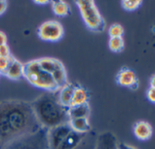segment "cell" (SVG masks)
Masks as SVG:
<instances>
[{
  "instance_id": "cell-9",
  "label": "cell",
  "mask_w": 155,
  "mask_h": 149,
  "mask_svg": "<svg viewBox=\"0 0 155 149\" xmlns=\"http://www.w3.org/2000/svg\"><path fill=\"white\" fill-rule=\"evenodd\" d=\"M50 74L52 76L53 79L55 80L56 84L58 85V88L62 87L63 86H65L68 83L66 69H65L63 64L59 60H58V59H56L54 67L51 70Z\"/></svg>"
},
{
  "instance_id": "cell-11",
  "label": "cell",
  "mask_w": 155,
  "mask_h": 149,
  "mask_svg": "<svg viewBox=\"0 0 155 149\" xmlns=\"http://www.w3.org/2000/svg\"><path fill=\"white\" fill-rule=\"evenodd\" d=\"M71 129L81 135H86L91 131V124L88 117H80V118H73L68 122Z\"/></svg>"
},
{
  "instance_id": "cell-2",
  "label": "cell",
  "mask_w": 155,
  "mask_h": 149,
  "mask_svg": "<svg viewBox=\"0 0 155 149\" xmlns=\"http://www.w3.org/2000/svg\"><path fill=\"white\" fill-rule=\"evenodd\" d=\"M31 106L42 127L51 129L69 122L68 107L60 104L58 91L42 94L31 103Z\"/></svg>"
},
{
  "instance_id": "cell-20",
  "label": "cell",
  "mask_w": 155,
  "mask_h": 149,
  "mask_svg": "<svg viewBox=\"0 0 155 149\" xmlns=\"http://www.w3.org/2000/svg\"><path fill=\"white\" fill-rule=\"evenodd\" d=\"M124 33V29L120 24H113L109 28L110 37H121Z\"/></svg>"
},
{
  "instance_id": "cell-7",
  "label": "cell",
  "mask_w": 155,
  "mask_h": 149,
  "mask_svg": "<svg viewBox=\"0 0 155 149\" xmlns=\"http://www.w3.org/2000/svg\"><path fill=\"white\" fill-rule=\"evenodd\" d=\"M116 81L123 87H128L133 90L139 87V81L136 74L130 68H121L117 74Z\"/></svg>"
},
{
  "instance_id": "cell-4",
  "label": "cell",
  "mask_w": 155,
  "mask_h": 149,
  "mask_svg": "<svg viewBox=\"0 0 155 149\" xmlns=\"http://www.w3.org/2000/svg\"><path fill=\"white\" fill-rule=\"evenodd\" d=\"M48 133V129L41 127L35 133L24 135L0 146V149H49Z\"/></svg>"
},
{
  "instance_id": "cell-25",
  "label": "cell",
  "mask_w": 155,
  "mask_h": 149,
  "mask_svg": "<svg viewBox=\"0 0 155 149\" xmlns=\"http://www.w3.org/2000/svg\"><path fill=\"white\" fill-rule=\"evenodd\" d=\"M7 42H8V36H7V35L3 31H0V46L6 45Z\"/></svg>"
},
{
  "instance_id": "cell-23",
  "label": "cell",
  "mask_w": 155,
  "mask_h": 149,
  "mask_svg": "<svg viewBox=\"0 0 155 149\" xmlns=\"http://www.w3.org/2000/svg\"><path fill=\"white\" fill-rule=\"evenodd\" d=\"M146 96H147V98H148V100H149L150 102L155 104V88L150 87V88L147 90Z\"/></svg>"
},
{
  "instance_id": "cell-28",
  "label": "cell",
  "mask_w": 155,
  "mask_h": 149,
  "mask_svg": "<svg viewBox=\"0 0 155 149\" xmlns=\"http://www.w3.org/2000/svg\"><path fill=\"white\" fill-rule=\"evenodd\" d=\"M35 3L38 4V5H46V4L48 3V0H36Z\"/></svg>"
},
{
  "instance_id": "cell-21",
  "label": "cell",
  "mask_w": 155,
  "mask_h": 149,
  "mask_svg": "<svg viewBox=\"0 0 155 149\" xmlns=\"http://www.w3.org/2000/svg\"><path fill=\"white\" fill-rule=\"evenodd\" d=\"M14 57L12 55L9 56H0V74H5L6 71L8 70L12 59Z\"/></svg>"
},
{
  "instance_id": "cell-26",
  "label": "cell",
  "mask_w": 155,
  "mask_h": 149,
  "mask_svg": "<svg viewBox=\"0 0 155 149\" xmlns=\"http://www.w3.org/2000/svg\"><path fill=\"white\" fill-rule=\"evenodd\" d=\"M7 8H8L7 1H0V16H1L6 11Z\"/></svg>"
},
{
  "instance_id": "cell-19",
  "label": "cell",
  "mask_w": 155,
  "mask_h": 149,
  "mask_svg": "<svg viewBox=\"0 0 155 149\" xmlns=\"http://www.w3.org/2000/svg\"><path fill=\"white\" fill-rule=\"evenodd\" d=\"M141 4L142 2L140 0H124L121 2L122 8L127 11H134L138 9Z\"/></svg>"
},
{
  "instance_id": "cell-6",
  "label": "cell",
  "mask_w": 155,
  "mask_h": 149,
  "mask_svg": "<svg viewBox=\"0 0 155 149\" xmlns=\"http://www.w3.org/2000/svg\"><path fill=\"white\" fill-rule=\"evenodd\" d=\"M64 35L62 25L56 20H49L42 23L38 28V36L40 39L48 42L59 41Z\"/></svg>"
},
{
  "instance_id": "cell-29",
  "label": "cell",
  "mask_w": 155,
  "mask_h": 149,
  "mask_svg": "<svg viewBox=\"0 0 155 149\" xmlns=\"http://www.w3.org/2000/svg\"><path fill=\"white\" fill-rule=\"evenodd\" d=\"M0 146H1V142H0Z\"/></svg>"
},
{
  "instance_id": "cell-22",
  "label": "cell",
  "mask_w": 155,
  "mask_h": 149,
  "mask_svg": "<svg viewBox=\"0 0 155 149\" xmlns=\"http://www.w3.org/2000/svg\"><path fill=\"white\" fill-rule=\"evenodd\" d=\"M10 55V48L8 44L0 46V56H9Z\"/></svg>"
},
{
  "instance_id": "cell-17",
  "label": "cell",
  "mask_w": 155,
  "mask_h": 149,
  "mask_svg": "<svg viewBox=\"0 0 155 149\" xmlns=\"http://www.w3.org/2000/svg\"><path fill=\"white\" fill-rule=\"evenodd\" d=\"M109 47L112 52L119 53L124 48V40L121 37H110L109 40Z\"/></svg>"
},
{
  "instance_id": "cell-14",
  "label": "cell",
  "mask_w": 155,
  "mask_h": 149,
  "mask_svg": "<svg viewBox=\"0 0 155 149\" xmlns=\"http://www.w3.org/2000/svg\"><path fill=\"white\" fill-rule=\"evenodd\" d=\"M68 114L69 120L73 118L88 117L90 116V106L89 104L69 106L68 109Z\"/></svg>"
},
{
  "instance_id": "cell-27",
  "label": "cell",
  "mask_w": 155,
  "mask_h": 149,
  "mask_svg": "<svg viewBox=\"0 0 155 149\" xmlns=\"http://www.w3.org/2000/svg\"><path fill=\"white\" fill-rule=\"evenodd\" d=\"M150 87H152V88H155V74L153 76H151L150 79Z\"/></svg>"
},
{
  "instance_id": "cell-8",
  "label": "cell",
  "mask_w": 155,
  "mask_h": 149,
  "mask_svg": "<svg viewBox=\"0 0 155 149\" xmlns=\"http://www.w3.org/2000/svg\"><path fill=\"white\" fill-rule=\"evenodd\" d=\"M94 149H118V140L111 132H102L96 137Z\"/></svg>"
},
{
  "instance_id": "cell-15",
  "label": "cell",
  "mask_w": 155,
  "mask_h": 149,
  "mask_svg": "<svg viewBox=\"0 0 155 149\" xmlns=\"http://www.w3.org/2000/svg\"><path fill=\"white\" fill-rule=\"evenodd\" d=\"M88 100H89V95L87 91L81 87H75V90L69 106L88 104Z\"/></svg>"
},
{
  "instance_id": "cell-18",
  "label": "cell",
  "mask_w": 155,
  "mask_h": 149,
  "mask_svg": "<svg viewBox=\"0 0 155 149\" xmlns=\"http://www.w3.org/2000/svg\"><path fill=\"white\" fill-rule=\"evenodd\" d=\"M95 142H96V138L92 137L88 133V134H86L83 141L81 143V144L78 146L76 149H94Z\"/></svg>"
},
{
  "instance_id": "cell-10",
  "label": "cell",
  "mask_w": 155,
  "mask_h": 149,
  "mask_svg": "<svg viewBox=\"0 0 155 149\" xmlns=\"http://www.w3.org/2000/svg\"><path fill=\"white\" fill-rule=\"evenodd\" d=\"M133 134L139 140L146 141L152 135V127L148 122L139 121L133 126Z\"/></svg>"
},
{
  "instance_id": "cell-3",
  "label": "cell",
  "mask_w": 155,
  "mask_h": 149,
  "mask_svg": "<svg viewBox=\"0 0 155 149\" xmlns=\"http://www.w3.org/2000/svg\"><path fill=\"white\" fill-rule=\"evenodd\" d=\"M23 78L32 86L47 92H55L59 89L52 76L40 66L38 60L23 64Z\"/></svg>"
},
{
  "instance_id": "cell-12",
  "label": "cell",
  "mask_w": 155,
  "mask_h": 149,
  "mask_svg": "<svg viewBox=\"0 0 155 149\" xmlns=\"http://www.w3.org/2000/svg\"><path fill=\"white\" fill-rule=\"evenodd\" d=\"M75 87L73 84L67 83L65 86L60 87L58 90V97L61 105H63L66 107H69L71 99L73 97V93L75 90Z\"/></svg>"
},
{
  "instance_id": "cell-16",
  "label": "cell",
  "mask_w": 155,
  "mask_h": 149,
  "mask_svg": "<svg viewBox=\"0 0 155 149\" xmlns=\"http://www.w3.org/2000/svg\"><path fill=\"white\" fill-rule=\"evenodd\" d=\"M52 11L58 17H66L69 14V6L65 1H53L52 5Z\"/></svg>"
},
{
  "instance_id": "cell-1",
  "label": "cell",
  "mask_w": 155,
  "mask_h": 149,
  "mask_svg": "<svg viewBox=\"0 0 155 149\" xmlns=\"http://www.w3.org/2000/svg\"><path fill=\"white\" fill-rule=\"evenodd\" d=\"M31 103L22 100L0 102V142L1 146L39 130Z\"/></svg>"
},
{
  "instance_id": "cell-24",
  "label": "cell",
  "mask_w": 155,
  "mask_h": 149,
  "mask_svg": "<svg viewBox=\"0 0 155 149\" xmlns=\"http://www.w3.org/2000/svg\"><path fill=\"white\" fill-rule=\"evenodd\" d=\"M118 149H137V148H135L132 145H130L128 144L118 142Z\"/></svg>"
},
{
  "instance_id": "cell-5",
  "label": "cell",
  "mask_w": 155,
  "mask_h": 149,
  "mask_svg": "<svg viewBox=\"0 0 155 149\" xmlns=\"http://www.w3.org/2000/svg\"><path fill=\"white\" fill-rule=\"evenodd\" d=\"M81 17L89 29L94 32H101L105 28V21L101 17L96 4L91 0L76 2Z\"/></svg>"
},
{
  "instance_id": "cell-13",
  "label": "cell",
  "mask_w": 155,
  "mask_h": 149,
  "mask_svg": "<svg viewBox=\"0 0 155 149\" xmlns=\"http://www.w3.org/2000/svg\"><path fill=\"white\" fill-rule=\"evenodd\" d=\"M4 74L9 79L19 80L21 78H23V64L18 60L13 58Z\"/></svg>"
}]
</instances>
